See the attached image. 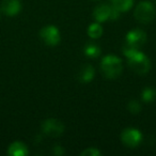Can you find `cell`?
<instances>
[{
  "label": "cell",
  "instance_id": "cell-1",
  "mask_svg": "<svg viewBox=\"0 0 156 156\" xmlns=\"http://www.w3.org/2000/svg\"><path fill=\"white\" fill-rule=\"evenodd\" d=\"M123 54L125 55V57L127 58V63L128 66L137 74H147L151 69V62H150L149 58L145 56L143 52H141L139 49L134 48L132 46L127 45L125 43V45L122 48Z\"/></svg>",
  "mask_w": 156,
  "mask_h": 156
},
{
  "label": "cell",
  "instance_id": "cell-2",
  "mask_svg": "<svg viewBox=\"0 0 156 156\" xmlns=\"http://www.w3.org/2000/svg\"><path fill=\"white\" fill-rule=\"evenodd\" d=\"M101 69L105 77L115 79L122 73L123 69L122 60L115 56H106L101 62Z\"/></svg>",
  "mask_w": 156,
  "mask_h": 156
},
{
  "label": "cell",
  "instance_id": "cell-3",
  "mask_svg": "<svg viewBox=\"0 0 156 156\" xmlns=\"http://www.w3.org/2000/svg\"><path fill=\"white\" fill-rule=\"evenodd\" d=\"M155 8L150 1H141L135 10V18L141 24H149L155 17Z\"/></svg>",
  "mask_w": 156,
  "mask_h": 156
},
{
  "label": "cell",
  "instance_id": "cell-4",
  "mask_svg": "<svg viewBox=\"0 0 156 156\" xmlns=\"http://www.w3.org/2000/svg\"><path fill=\"white\" fill-rule=\"evenodd\" d=\"M119 13L113 7H110L108 5H98V7L94 9L93 16L98 23H104L107 20H115L118 18Z\"/></svg>",
  "mask_w": 156,
  "mask_h": 156
},
{
  "label": "cell",
  "instance_id": "cell-5",
  "mask_svg": "<svg viewBox=\"0 0 156 156\" xmlns=\"http://www.w3.org/2000/svg\"><path fill=\"white\" fill-rule=\"evenodd\" d=\"M41 129L46 136L57 138L64 132V124L57 119H47L42 123Z\"/></svg>",
  "mask_w": 156,
  "mask_h": 156
},
{
  "label": "cell",
  "instance_id": "cell-6",
  "mask_svg": "<svg viewBox=\"0 0 156 156\" xmlns=\"http://www.w3.org/2000/svg\"><path fill=\"white\" fill-rule=\"evenodd\" d=\"M40 37L41 40L48 46H56L59 44L61 40L60 32H59L58 28L55 26H46L43 27L40 31Z\"/></svg>",
  "mask_w": 156,
  "mask_h": 156
},
{
  "label": "cell",
  "instance_id": "cell-7",
  "mask_svg": "<svg viewBox=\"0 0 156 156\" xmlns=\"http://www.w3.org/2000/svg\"><path fill=\"white\" fill-rule=\"evenodd\" d=\"M121 140L126 147H136L142 140V135L136 128H125L121 134Z\"/></svg>",
  "mask_w": 156,
  "mask_h": 156
},
{
  "label": "cell",
  "instance_id": "cell-8",
  "mask_svg": "<svg viewBox=\"0 0 156 156\" xmlns=\"http://www.w3.org/2000/svg\"><path fill=\"white\" fill-rule=\"evenodd\" d=\"M145 42H147V34L140 29H134L126 35V44L137 49L142 47Z\"/></svg>",
  "mask_w": 156,
  "mask_h": 156
},
{
  "label": "cell",
  "instance_id": "cell-9",
  "mask_svg": "<svg viewBox=\"0 0 156 156\" xmlns=\"http://www.w3.org/2000/svg\"><path fill=\"white\" fill-rule=\"evenodd\" d=\"M22 10L20 0H2L0 5V11L7 16H14Z\"/></svg>",
  "mask_w": 156,
  "mask_h": 156
},
{
  "label": "cell",
  "instance_id": "cell-10",
  "mask_svg": "<svg viewBox=\"0 0 156 156\" xmlns=\"http://www.w3.org/2000/svg\"><path fill=\"white\" fill-rule=\"evenodd\" d=\"M78 80L83 83H87L93 79L94 77V69L92 67V65L90 64H85L80 67V69L78 71Z\"/></svg>",
  "mask_w": 156,
  "mask_h": 156
},
{
  "label": "cell",
  "instance_id": "cell-11",
  "mask_svg": "<svg viewBox=\"0 0 156 156\" xmlns=\"http://www.w3.org/2000/svg\"><path fill=\"white\" fill-rule=\"evenodd\" d=\"M8 154L11 156H26L28 154V149H27V145L23 142L15 141L12 144H10L8 149Z\"/></svg>",
  "mask_w": 156,
  "mask_h": 156
},
{
  "label": "cell",
  "instance_id": "cell-12",
  "mask_svg": "<svg viewBox=\"0 0 156 156\" xmlns=\"http://www.w3.org/2000/svg\"><path fill=\"white\" fill-rule=\"evenodd\" d=\"M134 0H112V7L118 12H126L133 7Z\"/></svg>",
  "mask_w": 156,
  "mask_h": 156
},
{
  "label": "cell",
  "instance_id": "cell-13",
  "mask_svg": "<svg viewBox=\"0 0 156 156\" xmlns=\"http://www.w3.org/2000/svg\"><path fill=\"white\" fill-rule=\"evenodd\" d=\"M85 55L89 58H98L101 55V48L98 44L94 43H89L85 46Z\"/></svg>",
  "mask_w": 156,
  "mask_h": 156
},
{
  "label": "cell",
  "instance_id": "cell-14",
  "mask_svg": "<svg viewBox=\"0 0 156 156\" xmlns=\"http://www.w3.org/2000/svg\"><path fill=\"white\" fill-rule=\"evenodd\" d=\"M88 34L92 39H98L103 34L102 26L98 23H94V24L90 25L89 28H88Z\"/></svg>",
  "mask_w": 156,
  "mask_h": 156
},
{
  "label": "cell",
  "instance_id": "cell-15",
  "mask_svg": "<svg viewBox=\"0 0 156 156\" xmlns=\"http://www.w3.org/2000/svg\"><path fill=\"white\" fill-rule=\"evenodd\" d=\"M141 98H142L143 102H153L156 98V90L152 87H147L144 88L142 91V94H141Z\"/></svg>",
  "mask_w": 156,
  "mask_h": 156
},
{
  "label": "cell",
  "instance_id": "cell-16",
  "mask_svg": "<svg viewBox=\"0 0 156 156\" xmlns=\"http://www.w3.org/2000/svg\"><path fill=\"white\" fill-rule=\"evenodd\" d=\"M127 108H128V110H129L130 112L133 113V115H137V113L140 112V110H141V105L139 104L138 101L133 100V101H130V102L128 103Z\"/></svg>",
  "mask_w": 156,
  "mask_h": 156
},
{
  "label": "cell",
  "instance_id": "cell-17",
  "mask_svg": "<svg viewBox=\"0 0 156 156\" xmlns=\"http://www.w3.org/2000/svg\"><path fill=\"white\" fill-rule=\"evenodd\" d=\"M101 152L96 147H89L81 153V156H100Z\"/></svg>",
  "mask_w": 156,
  "mask_h": 156
},
{
  "label": "cell",
  "instance_id": "cell-18",
  "mask_svg": "<svg viewBox=\"0 0 156 156\" xmlns=\"http://www.w3.org/2000/svg\"><path fill=\"white\" fill-rule=\"evenodd\" d=\"M64 153V151H63V147H60V145H56L54 149V154L55 155H62V154Z\"/></svg>",
  "mask_w": 156,
  "mask_h": 156
}]
</instances>
